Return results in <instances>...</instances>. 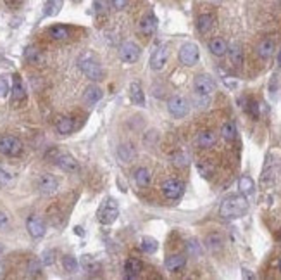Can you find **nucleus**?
Returning a JSON list of instances; mask_svg holds the SVG:
<instances>
[{
    "instance_id": "obj_1",
    "label": "nucleus",
    "mask_w": 281,
    "mask_h": 280,
    "mask_svg": "<svg viewBox=\"0 0 281 280\" xmlns=\"http://www.w3.org/2000/svg\"><path fill=\"white\" fill-rule=\"evenodd\" d=\"M247 211H248V202L245 199V195H233V197L226 199L219 208V215L226 220L240 218Z\"/></svg>"
},
{
    "instance_id": "obj_26",
    "label": "nucleus",
    "mask_w": 281,
    "mask_h": 280,
    "mask_svg": "<svg viewBox=\"0 0 281 280\" xmlns=\"http://www.w3.org/2000/svg\"><path fill=\"white\" fill-rule=\"evenodd\" d=\"M62 3H64V0H47L43 5V16L45 17L57 16L62 9Z\"/></svg>"
},
{
    "instance_id": "obj_43",
    "label": "nucleus",
    "mask_w": 281,
    "mask_h": 280,
    "mask_svg": "<svg viewBox=\"0 0 281 280\" xmlns=\"http://www.w3.org/2000/svg\"><path fill=\"white\" fill-rule=\"evenodd\" d=\"M173 163L176 164V166L183 168V166H187V164H188V159H187V156H185V154H176V156L173 157Z\"/></svg>"
},
{
    "instance_id": "obj_30",
    "label": "nucleus",
    "mask_w": 281,
    "mask_h": 280,
    "mask_svg": "<svg viewBox=\"0 0 281 280\" xmlns=\"http://www.w3.org/2000/svg\"><path fill=\"white\" fill-rule=\"evenodd\" d=\"M221 137L226 142H233L237 139V125L233 121H226V123L221 127Z\"/></svg>"
},
{
    "instance_id": "obj_29",
    "label": "nucleus",
    "mask_w": 281,
    "mask_h": 280,
    "mask_svg": "<svg viewBox=\"0 0 281 280\" xmlns=\"http://www.w3.org/2000/svg\"><path fill=\"white\" fill-rule=\"evenodd\" d=\"M24 59H26L30 64H41V62H43V54H41L37 47H28L26 50H24Z\"/></svg>"
},
{
    "instance_id": "obj_8",
    "label": "nucleus",
    "mask_w": 281,
    "mask_h": 280,
    "mask_svg": "<svg viewBox=\"0 0 281 280\" xmlns=\"http://www.w3.org/2000/svg\"><path fill=\"white\" fill-rule=\"evenodd\" d=\"M199 47H197L195 44H192V42H188V44H185L183 47L180 48V62L183 66H195L197 62H199Z\"/></svg>"
},
{
    "instance_id": "obj_4",
    "label": "nucleus",
    "mask_w": 281,
    "mask_h": 280,
    "mask_svg": "<svg viewBox=\"0 0 281 280\" xmlns=\"http://www.w3.org/2000/svg\"><path fill=\"white\" fill-rule=\"evenodd\" d=\"M0 152L9 157L21 156V152H23V142L17 137H12V135H3V137H0Z\"/></svg>"
},
{
    "instance_id": "obj_25",
    "label": "nucleus",
    "mask_w": 281,
    "mask_h": 280,
    "mask_svg": "<svg viewBox=\"0 0 281 280\" xmlns=\"http://www.w3.org/2000/svg\"><path fill=\"white\" fill-rule=\"evenodd\" d=\"M55 130H57L61 135H69L73 130H75V121H73V118L61 116L57 120V123H55Z\"/></svg>"
},
{
    "instance_id": "obj_53",
    "label": "nucleus",
    "mask_w": 281,
    "mask_h": 280,
    "mask_svg": "<svg viewBox=\"0 0 281 280\" xmlns=\"http://www.w3.org/2000/svg\"><path fill=\"white\" fill-rule=\"evenodd\" d=\"M278 66H281V50H280V55H278Z\"/></svg>"
},
{
    "instance_id": "obj_23",
    "label": "nucleus",
    "mask_w": 281,
    "mask_h": 280,
    "mask_svg": "<svg viewBox=\"0 0 281 280\" xmlns=\"http://www.w3.org/2000/svg\"><path fill=\"white\" fill-rule=\"evenodd\" d=\"M47 33L52 40H66V38H69V28L64 24H54L48 28Z\"/></svg>"
},
{
    "instance_id": "obj_49",
    "label": "nucleus",
    "mask_w": 281,
    "mask_h": 280,
    "mask_svg": "<svg viewBox=\"0 0 281 280\" xmlns=\"http://www.w3.org/2000/svg\"><path fill=\"white\" fill-rule=\"evenodd\" d=\"M241 272H243V277H245V279H254V275H252L250 272L247 270V268H243Z\"/></svg>"
},
{
    "instance_id": "obj_40",
    "label": "nucleus",
    "mask_w": 281,
    "mask_h": 280,
    "mask_svg": "<svg viewBox=\"0 0 281 280\" xmlns=\"http://www.w3.org/2000/svg\"><path fill=\"white\" fill-rule=\"evenodd\" d=\"M40 261H41V265H45V267H50V265H54V261H55V253L54 251H45Z\"/></svg>"
},
{
    "instance_id": "obj_28",
    "label": "nucleus",
    "mask_w": 281,
    "mask_h": 280,
    "mask_svg": "<svg viewBox=\"0 0 281 280\" xmlns=\"http://www.w3.org/2000/svg\"><path fill=\"white\" fill-rule=\"evenodd\" d=\"M205 247L209 251H212V253H216V251H219L221 247H223V235L221 233H209V235L205 237Z\"/></svg>"
},
{
    "instance_id": "obj_22",
    "label": "nucleus",
    "mask_w": 281,
    "mask_h": 280,
    "mask_svg": "<svg viewBox=\"0 0 281 280\" xmlns=\"http://www.w3.org/2000/svg\"><path fill=\"white\" fill-rule=\"evenodd\" d=\"M228 54H230V61L233 66L240 68V66L243 64V48H241L240 44L228 45Z\"/></svg>"
},
{
    "instance_id": "obj_48",
    "label": "nucleus",
    "mask_w": 281,
    "mask_h": 280,
    "mask_svg": "<svg viewBox=\"0 0 281 280\" xmlns=\"http://www.w3.org/2000/svg\"><path fill=\"white\" fill-rule=\"evenodd\" d=\"M21 2H23V0H5V3L9 7H19Z\"/></svg>"
},
{
    "instance_id": "obj_37",
    "label": "nucleus",
    "mask_w": 281,
    "mask_h": 280,
    "mask_svg": "<svg viewBox=\"0 0 281 280\" xmlns=\"http://www.w3.org/2000/svg\"><path fill=\"white\" fill-rule=\"evenodd\" d=\"M133 156H135V150H133V147H129V145L119 147V157H121L124 163H129V161L133 159Z\"/></svg>"
},
{
    "instance_id": "obj_54",
    "label": "nucleus",
    "mask_w": 281,
    "mask_h": 280,
    "mask_svg": "<svg viewBox=\"0 0 281 280\" xmlns=\"http://www.w3.org/2000/svg\"><path fill=\"white\" fill-rule=\"evenodd\" d=\"M2 253H3V246L0 244V254H2Z\"/></svg>"
},
{
    "instance_id": "obj_38",
    "label": "nucleus",
    "mask_w": 281,
    "mask_h": 280,
    "mask_svg": "<svg viewBox=\"0 0 281 280\" xmlns=\"http://www.w3.org/2000/svg\"><path fill=\"white\" fill-rule=\"evenodd\" d=\"M107 0H93V10L98 17L105 16L107 14Z\"/></svg>"
},
{
    "instance_id": "obj_5",
    "label": "nucleus",
    "mask_w": 281,
    "mask_h": 280,
    "mask_svg": "<svg viewBox=\"0 0 281 280\" xmlns=\"http://www.w3.org/2000/svg\"><path fill=\"white\" fill-rule=\"evenodd\" d=\"M216 85H214L212 78L207 75H199L193 80V90H195L197 97H202V99H207L210 93L214 92Z\"/></svg>"
},
{
    "instance_id": "obj_10",
    "label": "nucleus",
    "mask_w": 281,
    "mask_h": 280,
    "mask_svg": "<svg viewBox=\"0 0 281 280\" xmlns=\"http://www.w3.org/2000/svg\"><path fill=\"white\" fill-rule=\"evenodd\" d=\"M37 185H38V190H40L41 194L50 195V194H54V192L59 188V180L54 177V175H50V173H43L40 178H38Z\"/></svg>"
},
{
    "instance_id": "obj_2",
    "label": "nucleus",
    "mask_w": 281,
    "mask_h": 280,
    "mask_svg": "<svg viewBox=\"0 0 281 280\" xmlns=\"http://www.w3.org/2000/svg\"><path fill=\"white\" fill-rule=\"evenodd\" d=\"M78 66L83 71V75L92 80V82H100V80H104V69H102V66L95 61L92 55H83V57H80Z\"/></svg>"
},
{
    "instance_id": "obj_31",
    "label": "nucleus",
    "mask_w": 281,
    "mask_h": 280,
    "mask_svg": "<svg viewBox=\"0 0 281 280\" xmlns=\"http://www.w3.org/2000/svg\"><path fill=\"white\" fill-rule=\"evenodd\" d=\"M80 265H81L83 270L88 272V274H97V272H100V265L95 261V258L88 256V254L81 256V260H80Z\"/></svg>"
},
{
    "instance_id": "obj_6",
    "label": "nucleus",
    "mask_w": 281,
    "mask_h": 280,
    "mask_svg": "<svg viewBox=\"0 0 281 280\" xmlns=\"http://www.w3.org/2000/svg\"><path fill=\"white\" fill-rule=\"evenodd\" d=\"M162 194L166 199H169V201H178V199L183 195L185 192V185L183 182L176 180V178H169V180H166L162 184Z\"/></svg>"
},
{
    "instance_id": "obj_55",
    "label": "nucleus",
    "mask_w": 281,
    "mask_h": 280,
    "mask_svg": "<svg viewBox=\"0 0 281 280\" xmlns=\"http://www.w3.org/2000/svg\"><path fill=\"white\" fill-rule=\"evenodd\" d=\"M278 239H280V244H281V232H280V237H278Z\"/></svg>"
},
{
    "instance_id": "obj_9",
    "label": "nucleus",
    "mask_w": 281,
    "mask_h": 280,
    "mask_svg": "<svg viewBox=\"0 0 281 280\" xmlns=\"http://www.w3.org/2000/svg\"><path fill=\"white\" fill-rule=\"evenodd\" d=\"M119 57L126 64H133L140 59V47L135 42H124L119 48Z\"/></svg>"
},
{
    "instance_id": "obj_44",
    "label": "nucleus",
    "mask_w": 281,
    "mask_h": 280,
    "mask_svg": "<svg viewBox=\"0 0 281 280\" xmlns=\"http://www.w3.org/2000/svg\"><path fill=\"white\" fill-rule=\"evenodd\" d=\"M107 2L111 3V7L116 10H122L126 5H128V0H107Z\"/></svg>"
},
{
    "instance_id": "obj_11",
    "label": "nucleus",
    "mask_w": 281,
    "mask_h": 280,
    "mask_svg": "<svg viewBox=\"0 0 281 280\" xmlns=\"http://www.w3.org/2000/svg\"><path fill=\"white\" fill-rule=\"evenodd\" d=\"M10 97H12V104H23L26 100V87L23 83V78L19 75L12 76V89H10Z\"/></svg>"
},
{
    "instance_id": "obj_51",
    "label": "nucleus",
    "mask_w": 281,
    "mask_h": 280,
    "mask_svg": "<svg viewBox=\"0 0 281 280\" xmlns=\"http://www.w3.org/2000/svg\"><path fill=\"white\" fill-rule=\"evenodd\" d=\"M75 233H76V235H80V237H83V229H81V227H76Z\"/></svg>"
},
{
    "instance_id": "obj_17",
    "label": "nucleus",
    "mask_w": 281,
    "mask_h": 280,
    "mask_svg": "<svg viewBox=\"0 0 281 280\" xmlns=\"http://www.w3.org/2000/svg\"><path fill=\"white\" fill-rule=\"evenodd\" d=\"M214 23H216V16L212 12H203L197 17V30H199V33L207 35L212 30Z\"/></svg>"
},
{
    "instance_id": "obj_27",
    "label": "nucleus",
    "mask_w": 281,
    "mask_h": 280,
    "mask_svg": "<svg viewBox=\"0 0 281 280\" xmlns=\"http://www.w3.org/2000/svg\"><path fill=\"white\" fill-rule=\"evenodd\" d=\"M129 97H131L133 104H136V106L140 107L145 106V93H143L142 87L138 83H131V87H129Z\"/></svg>"
},
{
    "instance_id": "obj_20",
    "label": "nucleus",
    "mask_w": 281,
    "mask_h": 280,
    "mask_svg": "<svg viewBox=\"0 0 281 280\" xmlns=\"http://www.w3.org/2000/svg\"><path fill=\"white\" fill-rule=\"evenodd\" d=\"M209 50L210 54H214L216 57H223L228 54V44L224 38L221 37H214L212 40H209Z\"/></svg>"
},
{
    "instance_id": "obj_7",
    "label": "nucleus",
    "mask_w": 281,
    "mask_h": 280,
    "mask_svg": "<svg viewBox=\"0 0 281 280\" xmlns=\"http://www.w3.org/2000/svg\"><path fill=\"white\" fill-rule=\"evenodd\" d=\"M167 111H169L171 116L174 118H185L190 111L188 100L181 95H173L167 100Z\"/></svg>"
},
{
    "instance_id": "obj_47",
    "label": "nucleus",
    "mask_w": 281,
    "mask_h": 280,
    "mask_svg": "<svg viewBox=\"0 0 281 280\" xmlns=\"http://www.w3.org/2000/svg\"><path fill=\"white\" fill-rule=\"evenodd\" d=\"M276 82H278V76H273L271 83H269V92H271L273 95L276 93Z\"/></svg>"
},
{
    "instance_id": "obj_16",
    "label": "nucleus",
    "mask_w": 281,
    "mask_h": 280,
    "mask_svg": "<svg viewBox=\"0 0 281 280\" xmlns=\"http://www.w3.org/2000/svg\"><path fill=\"white\" fill-rule=\"evenodd\" d=\"M276 50V42L273 40V38H264V40L259 42L257 45V55L259 59H262V61H268V59L273 57V54H275Z\"/></svg>"
},
{
    "instance_id": "obj_42",
    "label": "nucleus",
    "mask_w": 281,
    "mask_h": 280,
    "mask_svg": "<svg viewBox=\"0 0 281 280\" xmlns=\"http://www.w3.org/2000/svg\"><path fill=\"white\" fill-rule=\"evenodd\" d=\"M10 92V87H9V82H7V78H3V76H0V99L2 97H7Z\"/></svg>"
},
{
    "instance_id": "obj_45",
    "label": "nucleus",
    "mask_w": 281,
    "mask_h": 280,
    "mask_svg": "<svg viewBox=\"0 0 281 280\" xmlns=\"http://www.w3.org/2000/svg\"><path fill=\"white\" fill-rule=\"evenodd\" d=\"M10 180H12V177H10L7 171H3L2 168H0V187H5V185H9Z\"/></svg>"
},
{
    "instance_id": "obj_13",
    "label": "nucleus",
    "mask_w": 281,
    "mask_h": 280,
    "mask_svg": "<svg viewBox=\"0 0 281 280\" xmlns=\"http://www.w3.org/2000/svg\"><path fill=\"white\" fill-rule=\"evenodd\" d=\"M55 164H57L62 171H66V173H78L80 171L78 161H76L71 154H59V156L55 157Z\"/></svg>"
},
{
    "instance_id": "obj_34",
    "label": "nucleus",
    "mask_w": 281,
    "mask_h": 280,
    "mask_svg": "<svg viewBox=\"0 0 281 280\" xmlns=\"http://www.w3.org/2000/svg\"><path fill=\"white\" fill-rule=\"evenodd\" d=\"M159 249V244L154 237H143L142 239V251L147 254H154L156 251Z\"/></svg>"
},
{
    "instance_id": "obj_14",
    "label": "nucleus",
    "mask_w": 281,
    "mask_h": 280,
    "mask_svg": "<svg viewBox=\"0 0 281 280\" xmlns=\"http://www.w3.org/2000/svg\"><path fill=\"white\" fill-rule=\"evenodd\" d=\"M157 30V19L156 16H154L152 12L145 14V16L140 19L138 23V31L140 35H143V37H152L154 33H156Z\"/></svg>"
},
{
    "instance_id": "obj_39",
    "label": "nucleus",
    "mask_w": 281,
    "mask_h": 280,
    "mask_svg": "<svg viewBox=\"0 0 281 280\" xmlns=\"http://www.w3.org/2000/svg\"><path fill=\"white\" fill-rule=\"evenodd\" d=\"M41 261L37 260V258H33V260L28 263V272H30V275H33V277H37V275L41 274Z\"/></svg>"
},
{
    "instance_id": "obj_41",
    "label": "nucleus",
    "mask_w": 281,
    "mask_h": 280,
    "mask_svg": "<svg viewBox=\"0 0 281 280\" xmlns=\"http://www.w3.org/2000/svg\"><path fill=\"white\" fill-rule=\"evenodd\" d=\"M197 170L200 171V175H202L203 178H210V175H212V170H210V168L207 166V163H203V161L197 163Z\"/></svg>"
},
{
    "instance_id": "obj_19",
    "label": "nucleus",
    "mask_w": 281,
    "mask_h": 280,
    "mask_svg": "<svg viewBox=\"0 0 281 280\" xmlns=\"http://www.w3.org/2000/svg\"><path fill=\"white\" fill-rule=\"evenodd\" d=\"M164 265H166L167 272H180L183 270L185 265H187V258H185L183 254H171V256L166 258Z\"/></svg>"
},
{
    "instance_id": "obj_24",
    "label": "nucleus",
    "mask_w": 281,
    "mask_h": 280,
    "mask_svg": "<svg viewBox=\"0 0 281 280\" xmlns=\"http://www.w3.org/2000/svg\"><path fill=\"white\" fill-rule=\"evenodd\" d=\"M135 182L138 187L145 188L150 185V182H152V175H150V171L147 170V168H136L135 170Z\"/></svg>"
},
{
    "instance_id": "obj_15",
    "label": "nucleus",
    "mask_w": 281,
    "mask_h": 280,
    "mask_svg": "<svg viewBox=\"0 0 281 280\" xmlns=\"http://www.w3.org/2000/svg\"><path fill=\"white\" fill-rule=\"evenodd\" d=\"M167 57H169V50H167L166 45H162V47L157 48L152 54V57H150V68H152L154 71H161V69L166 66Z\"/></svg>"
},
{
    "instance_id": "obj_21",
    "label": "nucleus",
    "mask_w": 281,
    "mask_h": 280,
    "mask_svg": "<svg viewBox=\"0 0 281 280\" xmlns=\"http://www.w3.org/2000/svg\"><path fill=\"white\" fill-rule=\"evenodd\" d=\"M102 99V89L97 85H90L86 87L85 93H83V102L86 104V106H95V104L98 102V100Z\"/></svg>"
},
{
    "instance_id": "obj_50",
    "label": "nucleus",
    "mask_w": 281,
    "mask_h": 280,
    "mask_svg": "<svg viewBox=\"0 0 281 280\" xmlns=\"http://www.w3.org/2000/svg\"><path fill=\"white\" fill-rule=\"evenodd\" d=\"M3 275H5V265H3V263H0V279H2Z\"/></svg>"
},
{
    "instance_id": "obj_52",
    "label": "nucleus",
    "mask_w": 281,
    "mask_h": 280,
    "mask_svg": "<svg viewBox=\"0 0 281 280\" xmlns=\"http://www.w3.org/2000/svg\"><path fill=\"white\" fill-rule=\"evenodd\" d=\"M278 270H280V274H281V258L278 260Z\"/></svg>"
},
{
    "instance_id": "obj_33",
    "label": "nucleus",
    "mask_w": 281,
    "mask_h": 280,
    "mask_svg": "<svg viewBox=\"0 0 281 280\" xmlns=\"http://www.w3.org/2000/svg\"><path fill=\"white\" fill-rule=\"evenodd\" d=\"M238 188H240V192L243 195H250L255 188V184L248 175H243V177L240 178V182H238Z\"/></svg>"
},
{
    "instance_id": "obj_18",
    "label": "nucleus",
    "mask_w": 281,
    "mask_h": 280,
    "mask_svg": "<svg viewBox=\"0 0 281 280\" xmlns=\"http://www.w3.org/2000/svg\"><path fill=\"white\" fill-rule=\"evenodd\" d=\"M217 143V134L212 130H202L197 135V145L200 149H210Z\"/></svg>"
},
{
    "instance_id": "obj_36",
    "label": "nucleus",
    "mask_w": 281,
    "mask_h": 280,
    "mask_svg": "<svg viewBox=\"0 0 281 280\" xmlns=\"http://www.w3.org/2000/svg\"><path fill=\"white\" fill-rule=\"evenodd\" d=\"M62 268H64V272H68V274H75V272L78 270V260H76L75 256H71V254H68V256L62 258Z\"/></svg>"
},
{
    "instance_id": "obj_46",
    "label": "nucleus",
    "mask_w": 281,
    "mask_h": 280,
    "mask_svg": "<svg viewBox=\"0 0 281 280\" xmlns=\"http://www.w3.org/2000/svg\"><path fill=\"white\" fill-rule=\"evenodd\" d=\"M9 227V216L3 211H0V230H5Z\"/></svg>"
},
{
    "instance_id": "obj_32",
    "label": "nucleus",
    "mask_w": 281,
    "mask_h": 280,
    "mask_svg": "<svg viewBox=\"0 0 281 280\" xmlns=\"http://www.w3.org/2000/svg\"><path fill=\"white\" fill-rule=\"evenodd\" d=\"M142 270H143V263L138 260V258H129V260H126V263H124V274L138 275Z\"/></svg>"
},
{
    "instance_id": "obj_3",
    "label": "nucleus",
    "mask_w": 281,
    "mask_h": 280,
    "mask_svg": "<svg viewBox=\"0 0 281 280\" xmlns=\"http://www.w3.org/2000/svg\"><path fill=\"white\" fill-rule=\"evenodd\" d=\"M118 216H119V206L114 199H105L97 211V218L102 225H111V223H114L118 220Z\"/></svg>"
},
{
    "instance_id": "obj_35",
    "label": "nucleus",
    "mask_w": 281,
    "mask_h": 280,
    "mask_svg": "<svg viewBox=\"0 0 281 280\" xmlns=\"http://www.w3.org/2000/svg\"><path fill=\"white\" fill-rule=\"evenodd\" d=\"M245 113H247L248 116L252 118V120H259V114H261V111H259L257 100L247 99V102H245Z\"/></svg>"
},
{
    "instance_id": "obj_12",
    "label": "nucleus",
    "mask_w": 281,
    "mask_h": 280,
    "mask_svg": "<svg viewBox=\"0 0 281 280\" xmlns=\"http://www.w3.org/2000/svg\"><path fill=\"white\" fill-rule=\"evenodd\" d=\"M26 230L33 239H41V237L45 235V232H47L45 223L41 222V218H38V216H28Z\"/></svg>"
}]
</instances>
